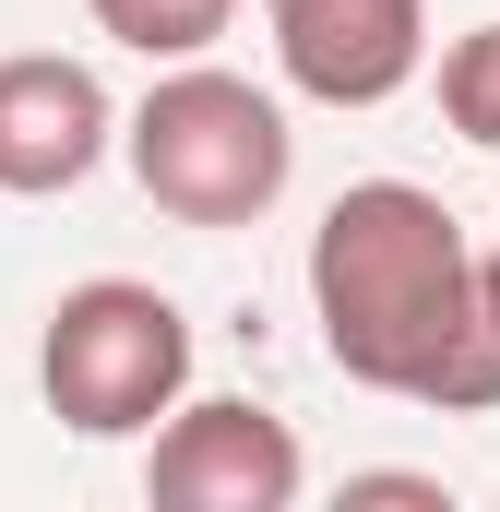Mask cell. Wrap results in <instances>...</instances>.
Instances as JSON below:
<instances>
[{
    "label": "cell",
    "mask_w": 500,
    "mask_h": 512,
    "mask_svg": "<svg viewBox=\"0 0 500 512\" xmlns=\"http://www.w3.org/2000/svg\"><path fill=\"white\" fill-rule=\"evenodd\" d=\"M310 310H322V358L346 382L441 405V417L500 405V310L477 286L465 227L441 215V191H417V179L334 191V215L310 227Z\"/></svg>",
    "instance_id": "obj_1"
},
{
    "label": "cell",
    "mask_w": 500,
    "mask_h": 512,
    "mask_svg": "<svg viewBox=\"0 0 500 512\" xmlns=\"http://www.w3.org/2000/svg\"><path fill=\"white\" fill-rule=\"evenodd\" d=\"M120 155H131V179H143L155 215H179V227H250V215L286 203L298 131H286V108H274L250 72L179 60V72L120 120Z\"/></svg>",
    "instance_id": "obj_2"
},
{
    "label": "cell",
    "mask_w": 500,
    "mask_h": 512,
    "mask_svg": "<svg viewBox=\"0 0 500 512\" xmlns=\"http://www.w3.org/2000/svg\"><path fill=\"white\" fill-rule=\"evenodd\" d=\"M36 382H48V417L84 429V441H143L179 393H191V322L167 286H131V274H96L48 310V346H36Z\"/></svg>",
    "instance_id": "obj_3"
},
{
    "label": "cell",
    "mask_w": 500,
    "mask_h": 512,
    "mask_svg": "<svg viewBox=\"0 0 500 512\" xmlns=\"http://www.w3.org/2000/svg\"><path fill=\"white\" fill-rule=\"evenodd\" d=\"M143 489L167 512H286L310 489V453H298V429L274 417V405H250V393H179L167 417H155V453H143Z\"/></svg>",
    "instance_id": "obj_4"
},
{
    "label": "cell",
    "mask_w": 500,
    "mask_h": 512,
    "mask_svg": "<svg viewBox=\"0 0 500 512\" xmlns=\"http://www.w3.org/2000/svg\"><path fill=\"white\" fill-rule=\"evenodd\" d=\"M262 36L310 108H381L429 60V0H262Z\"/></svg>",
    "instance_id": "obj_5"
},
{
    "label": "cell",
    "mask_w": 500,
    "mask_h": 512,
    "mask_svg": "<svg viewBox=\"0 0 500 512\" xmlns=\"http://www.w3.org/2000/svg\"><path fill=\"white\" fill-rule=\"evenodd\" d=\"M108 143H120V108H108V84L84 60H48V48L0 60V191L12 203L84 191Z\"/></svg>",
    "instance_id": "obj_6"
},
{
    "label": "cell",
    "mask_w": 500,
    "mask_h": 512,
    "mask_svg": "<svg viewBox=\"0 0 500 512\" xmlns=\"http://www.w3.org/2000/svg\"><path fill=\"white\" fill-rule=\"evenodd\" d=\"M84 12H96V36H120L143 60H203L239 24V0H84Z\"/></svg>",
    "instance_id": "obj_7"
},
{
    "label": "cell",
    "mask_w": 500,
    "mask_h": 512,
    "mask_svg": "<svg viewBox=\"0 0 500 512\" xmlns=\"http://www.w3.org/2000/svg\"><path fill=\"white\" fill-rule=\"evenodd\" d=\"M441 120L465 131L477 155H500V24H477V36L441 48Z\"/></svg>",
    "instance_id": "obj_8"
},
{
    "label": "cell",
    "mask_w": 500,
    "mask_h": 512,
    "mask_svg": "<svg viewBox=\"0 0 500 512\" xmlns=\"http://www.w3.org/2000/svg\"><path fill=\"white\" fill-rule=\"evenodd\" d=\"M346 501H417V512H441L453 489H441V477H346Z\"/></svg>",
    "instance_id": "obj_9"
},
{
    "label": "cell",
    "mask_w": 500,
    "mask_h": 512,
    "mask_svg": "<svg viewBox=\"0 0 500 512\" xmlns=\"http://www.w3.org/2000/svg\"><path fill=\"white\" fill-rule=\"evenodd\" d=\"M477 286H489V310H500V239H489V251H477Z\"/></svg>",
    "instance_id": "obj_10"
}]
</instances>
